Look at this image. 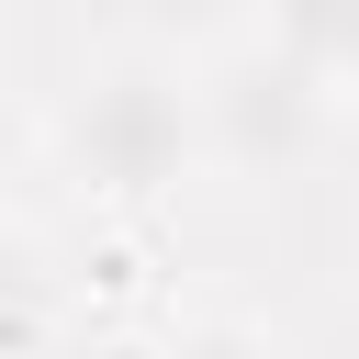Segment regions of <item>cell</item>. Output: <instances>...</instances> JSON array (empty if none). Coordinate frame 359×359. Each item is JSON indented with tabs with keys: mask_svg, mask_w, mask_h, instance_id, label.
Instances as JSON below:
<instances>
[{
	"mask_svg": "<svg viewBox=\"0 0 359 359\" xmlns=\"http://www.w3.org/2000/svg\"><path fill=\"white\" fill-rule=\"evenodd\" d=\"M56 157H67V180H79L90 202H123V213L168 202L191 168H213V157H202L191 67L157 56V45H112V56H90L79 90H67V112H56Z\"/></svg>",
	"mask_w": 359,
	"mask_h": 359,
	"instance_id": "6da1fadb",
	"label": "cell"
},
{
	"mask_svg": "<svg viewBox=\"0 0 359 359\" xmlns=\"http://www.w3.org/2000/svg\"><path fill=\"white\" fill-rule=\"evenodd\" d=\"M191 101H202V157L236 168V180H280V168L325 135V112H337V101H325L269 34L213 45V56L191 67Z\"/></svg>",
	"mask_w": 359,
	"mask_h": 359,
	"instance_id": "7a4b0ae2",
	"label": "cell"
},
{
	"mask_svg": "<svg viewBox=\"0 0 359 359\" xmlns=\"http://www.w3.org/2000/svg\"><path fill=\"white\" fill-rule=\"evenodd\" d=\"M325 101H359V0H269V22H258Z\"/></svg>",
	"mask_w": 359,
	"mask_h": 359,
	"instance_id": "3957f363",
	"label": "cell"
},
{
	"mask_svg": "<svg viewBox=\"0 0 359 359\" xmlns=\"http://www.w3.org/2000/svg\"><path fill=\"white\" fill-rule=\"evenodd\" d=\"M135 359H292V348H280V325H258V314H191V325H168V337H146Z\"/></svg>",
	"mask_w": 359,
	"mask_h": 359,
	"instance_id": "277c9868",
	"label": "cell"
},
{
	"mask_svg": "<svg viewBox=\"0 0 359 359\" xmlns=\"http://www.w3.org/2000/svg\"><path fill=\"white\" fill-rule=\"evenodd\" d=\"M0 325H22V314H11V236H0Z\"/></svg>",
	"mask_w": 359,
	"mask_h": 359,
	"instance_id": "5b68a950",
	"label": "cell"
},
{
	"mask_svg": "<svg viewBox=\"0 0 359 359\" xmlns=\"http://www.w3.org/2000/svg\"><path fill=\"white\" fill-rule=\"evenodd\" d=\"M0 168H11V112H0Z\"/></svg>",
	"mask_w": 359,
	"mask_h": 359,
	"instance_id": "8992f818",
	"label": "cell"
}]
</instances>
